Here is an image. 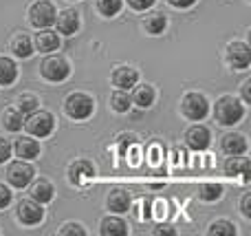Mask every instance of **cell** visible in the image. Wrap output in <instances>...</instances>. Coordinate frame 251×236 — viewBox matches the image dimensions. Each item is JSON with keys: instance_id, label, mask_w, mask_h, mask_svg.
Returning a JSON list of instances; mask_svg holds the SVG:
<instances>
[{"instance_id": "cell-1", "label": "cell", "mask_w": 251, "mask_h": 236, "mask_svg": "<svg viewBox=\"0 0 251 236\" xmlns=\"http://www.w3.org/2000/svg\"><path fill=\"white\" fill-rule=\"evenodd\" d=\"M214 115H216V119L221 124H225V126H234V124H238L240 119H243L245 108L236 97L225 95L216 102V110H214Z\"/></svg>"}, {"instance_id": "cell-2", "label": "cell", "mask_w": 251, "mask_h": 236, "mask_svg": "<svg viewBox=\"0 0 251 236\" xmlns=\"http://www.w3.org/2000/svg\"><path fill=\"white\" fill-rule=\"evenodd\" d=\"M93 106H95V102H93V97H88L86 93H73V95L66 97V113H69V117L73 119H86L93 115Z\"/></svg>"}, {"instance_id": "cell-3", "label": "cell", "mask_w": 251, "mask_h": 236, "mask_svg": "<svg viewBox=\"0 0 251 236\" xmlns=\"http://www.w3.org/2000/svg\"><path fill=\"white\" fill-rule=\"evenodd\" d=\"M25 124H26V131L35 137H49L53 132V128H55V119L47 110H33L26 117Z\"/></svg>"}, {"instance_id": "cell-4", "label": "cell", "mask_w": 251, "mask_h": 236, "mask_svg": "<svg viewBox=\"0 0 251 236\" xmlns=\"http://www.w3.org/2000/svg\"><path fill=\"white\" fill-rule=\"evenodd\" d=\"M55 20H57L55 7H53L51 2H47V0H40V2H35L33 7H31V22H33V26H38V29H47V26H51Z\"/></svg>"}, {"instance_id": "cell-5", "label": "cell", "mask_w": 251, "mask_h": 236, "mask_svg": "<svg viewBox=\"0 0 251 236\" xmlns=\"http://www.w3.org/2000/svg\"><path fill=\"white\" fill-rule=\"evenodd\" d=\"M183 113L190 119H194V122H201V119L209 113V104H207V100H205V95H201V93H190V95H185V100H183Z\"/></svg>"}, {"instance_id": "cell-6", "label": "cell", "mask_w": 251, "mask_h": 236, "mask_svg": "<svg viewBox=\"0 0 251 236\" xmlns=\"http://www.w3.org/2000/svg\"><path fill=\"white\" fill-rule=\"evenodd\" d=\"M69 73L71 69L66 64V60H62V57H47L42 62V75L49 82H62V79L69 78Z\"/></svg>"}, {"instance_id": "cell-7", "label": "cell", "mask_w": 251, "mask_h": 236, "mask_svg": "<svg viewBox=\"0 0 251 236\" xmlns=\"http://www.w3.org/2000/svg\"><path fill=\"white\" fill-rule=\"evenodd\" d=\"M7 179L11 181V185H16V188H25V185H29L31 179H33V168H31L29 163L16 161L9 166Z\"/></svg>"}, {"instance_id": "cell-8", "label": "cell", "mask_w": 251, "mask_h": 236, "mask_svg": "<svg viewBox=\"0 0 251 236\" xmlns=\"http://www.w3.org/2000/svg\"><path fill=\"white\" fill-rule=\"evenodd\" d=\"M227 60L234 69H247L251 62V51L245 42H231L227 47Z\"/></svg>"}, {"instance_id": "cell-9", "label": "cell", "mask_w": 251, "mask_h": 236, "mask_svg": "<svg viewBox=\"0 0 251 236\" xmlns=\"http://www.w3.org/2000/svg\"><path fill=\"white\" fill-rule=\"evenodd\" d=\"M44 216V210L35 201H20L18 203V219L25 225H35L40 223Z\"/></svg>"}, {"instance_id": "cell-10", "label": "cell", "mask_w": 251, "mask_h": 236, "mask_svg": "<svg viewBox=\"0 0 251 236\" xmlns=\"http://www.w3.org/2000/svg\"><path fill=\"white\" fill-rule=\"evenodd\" d=\"M185 141L192 150H205L209 146V131L205 126H192L185 135Z\"/></svg>"}, {"instance_id": "cell-11", "label": "cell", "mask_w": 251, "mask_h": 236, "mask_svg": "<svg viewBox=\"0 0 251 236\" xmlns=\"http://www.w3.org/2000/svg\"><path fill=\"white\" fill-rule=\"evenodd\" d=\"M137 79H139V73L134 69H130V66H122V69H117L115 71V75H113L115 86H119L122 91L132 88L134 84H137Z\"/></svg>"}, {"instance_id": "cell-12", "label": "cell", "mask_w": 251, "mask_h": 236, "mask_svg": "<svg viewBox=\"0 0 251 236\" xmlns=\"http://www.w3.org/2000/svg\"><path fill=\"white\" fill-rule=\"evenodd\" d=\"M13 150H16L18 157L22 159H35L40 155V146L35 139H29V137H22V139L16 141V146H13Z\"/></svg>"}, {"instance_id": "cell-13", "label": "cell", "mask_w": 251, "mask_h": 236, "mask_svg": "<svg viewBox=\"0 0 251 236\" xmlns=\"http://www.w3.org/2000/svg\"><path fill=\"white\" fill-rule=\"evenodd\" d=\"M57 29H60V33L64 35H73L75 31L79 29V13L77 11H64L60 16V20H57Z\"/></svg>"}, {"instance_id": "cell-14", "label": "cell", "mask_w": 251, "mask_h": 236, "mask_svg": "<svg viewBox=\"0 0 251 236\" xmlns=\"http://www.w3.org/2000/svg\"><path fill=\"white\" fill-rule=\"evenodd\" d=\"M223 150H225L227 155H231V157L243 155L245 150H247V139H245L243 135H225L223 137Z\"/></svg>"}, {"instance_id": "cell-15", "label": "cell", "mask_w": 251, "mask_h": 236, "mask_svg": "<svg viewBox=\"0 0 251 236\" xmlns=\"http://www.w3.org/2000/svg\"><path fill=\"white\" fill-rule=\"evenodd\" d=\"M69 175H71V181H73V184H84L86 179H91V177L95 175V168H93L88 161H77L71 166Z\"/></svg>"}, {"instance_id": "cell-16", "label": "cell", "mask_w": 251, "mask_h": 236, "mask_svg": "<svg viewBox=\"0 0 251 236\" xmlns=\"http://www.w3.org/2000/svg\"><path fill=\"white\" fill-rule=\"evenodd\" d=\"M225 172L229 177H234V175H243V179L245 181H249V177H251V168H249V159H229V161L225 163Z\"/></svg>"}, {"instance_id": "cell-17", "label": "cell", "mask_w": 251, "mask_h": 236, "mask_svg": "<svg viewBox=\"0 0 251 236\" xmlns=\"http://www.w3.org/2000/svg\"><path fill=\"white\" fill-rule=\"evenodd\" d=\"M18 78V69L9 57H0V86H11Z\"/></svg>"}, {"instance_id": "cell-18", "label": "cell", "mask_w": 251, "mask_h": 236, "mask_svg": "<svg viewBox=\"0 0 251 236\" xmlns=\"http://www.w3.org/2000/svg\"><path fill=\"white\" fill-rule=\"evenodd\" d=\"M101 234L104 236H126L128 228L122 219H104L101 221Z\"/></svg>"}, {"instance_id": "cell-19", "label": "cell", "mask_w": 251, "mask_h": 236, "mask_svg": "<svg viewBox=\"0 0 251 236\" xmlns=\"http://www.w3.org/2000/svg\"><path fill=\"white\" fill-rule=\"evenodd\" d=\"M108 208L113 212H128V208H130L128 192H124V190H115V192L108 197Z\"/></svg>"}, {"instance_id": "cell-20", "label": "cell", "mask_w": 251, "mask_h": 236, "mask_svg": "<svg viewBox=\"0 0 251 236\" xmlns=\"http://www.w3.org/2000/svg\"><path fill=\"white\" fill-rule=\"evenodd\" d=\"M152 102H154V88H152V86L143 84V86L134 88V104H137V106L148 108V106H152Z\"/></svg>"}, {"instance_id": "cell-21", "label": "cell", "mask_w": 251, "mask_h": 236, "mask_svg": "<svg viewBox=\"0 0 251 236\" xmlns=\"http://www.w3.org/2000/svg\"><path fill=\"white\" fill-rule=\"evenodd\" d=\"M60 47V38L53 31H42L38 33V49L40 51H55Z\"/></svg>"}, {"instance_id": "cell-22", "label": "cell", "mask_w": 251, "mask_h": 236, "mask_svg": "<svg viewBox=\"0 0 251 236\" xmlns=\"http://www.w3.org/2000/svg\"><path fill=\"white\" fill-rule=\"evenodd\" d=\"M31 194H33L35 201L47 203V201H51V199H53V185L49 184V181H44V179H42V181H38V184L33 185Z\"/></svg>"}, {"instance_id": "cell-23", "label": "cell", "mask_w": 251, "mask_h": 236, "mask_svg": "<svg viewBox=\"0 0 251 236\" xmlns=\"http://www.w3.org/2000/svg\"><path fill=\"white\" fill-rule=\"evenodd\" d=\"M143 26H146V31L152 35L161 33V31L165 29V16L163 13H152V16H148L146 20H143Z\"/></svg>"}, {"instance_id": "cell-24", "label": "cell", "mask_w": 251, "mask_h": 236, "mask_svg": "<svg viewBox=\"0 0 251 236\" xmlns=\"http://www.w3.org/2000/svg\"><path fill=\"white\" fill-rule=\"evenodd\" d=\"M13 53H16L18 57H29L31 53H33L31 40L26 38V35H18V38L13 40Z\"/></svg>"}, {"instance_id": "cell-25", "label": "cell", "mask_w": 251, "mask_h": 236, "mask_svg": "<svg viewBox=\"0 0 251 236\" xmlns=\"http://www.w3.org/2000/svg\"><path fill=\"white\" fill-rule=\"evenodd\" d=\"M221 194H223V188L218 184H203L199 190V197L203 201H216V199H221Z\"/></svg>"}, {"instance_id": "cell-26", "label": "cell", "mask_w": 251, "mask_h": 236, "mask_svg": "<svg viewBox=\"0 0 251 236\" xmlns=\"http://www.w3.org/2000/svg\"><path fill=\"white\" fill-rule=\"evenodd\" d=\"M22 122H25V119H22V113H18V110H7V113H4V117H2V124H4V126H7L11 132L20 131V128H22Z\"/></svg>"}, {"instance_id": "cell-27", "label": "cell", "mask_w": 251, "mask_h": 236, "mask_svg": "<svg viewBox=\"0 0 251 236\" xmlns=\"http://www.w3.org/2000/svg\"><path fill=\"white\" fill-rule=\"evenodd\" d=\"M110 104H113V108L117 110V113H126V110L130 108V97L126 95L124 91L113 93V95H110Z\"/></svg>"}, {"instance_id": "cell-28", "label": "cell", "mask_w": 251, "mask_h": 236, "mask_svg": "<svg viewBox=\"0 0 251 236\" xmlns=\"http://www.w3.org/2000/svg\"><path fill=\"white\" fill-rule=\"evenodd\" d=\"M97 7L104 16H115L122 11V0H97Z\"/></svg>"}, {"instance_id": "cell-29", "label": "cell", "mask_w": 251, "mask_h": 236, "mask_svg": "<svg viewBox=\"0 0 251 236\" xmlns=\"http://www.w3.org/2000/svg\"><path fill=\"white\" fill-rule=\"evenodd\" d=\"M209 234H225V236H234L236 228L229 221H216V223L209 225Z\"/></svg>"}, {"instance_id": "cell-30", "label": "cell", "mask_w": 251, "mask_h": 236, "mask_svg": "<svg viewBox=\"0 0 251 236\" xmlns=\"http://www.w3.org/2000/svg\"><path fill=\"white\" fill-rule=\"evenodd\" d=\"M18 106H20V113L22 115H25V113H33L35 106H38V100H35L33 95H25V97H20V100H18Z\"/></svg>"}, {"instance_id": "cell-31", "label": "cell", "mask_w": 251, "mask_h": 236, "mask_svg": "<svg viewBox=\"0 0 251 236\" xmlns=\"http://www.w3.org/2000/svg\"><path fill=\"white\" fill-rule=\"evenodd\" d=\"M128 4L132 9H137V11H146V9H150L154 4V0H128Z\"/></svg>"}, {"instance_id": "cell-32", "label": "cell", "mask_w": 251, "mask_h": 236, "mask_svg": "<svg viewBox=\"0 0 251 236\" xmlns=\"http://www.w3.org/2000/svg\"><path fill=\"white\" fill-rule=\"evenodd\" d=\"M62 234H64V236H71V234L84 236L86 232H84V230H82V225H77V223H69V225H64V230H62Z\"/></svg>"}, {"instance_id": "cell-33", "label": "cell", "mask_w": 251, "mask_h": 236, "mask_svg": "<svg viewBox=\"0 0 251 236\" xmlns=\"http://www.w3.org/2000/svg\"><path fill=\"white\" fill-rule=\"evenodd\" d=\"M9 155H11V146H9L7 139H2V137H0V163L7 161Z\"/></svg>"}, {"instance_id": "cell-34", "label": "cell", "mask_w": 251, "mask_h": 236, "mask_svg": "<svg viewBox=\"0 0 251 236\" xmlns=\"http://www.w3.org/2000/svg\"><path fill=\"white\" fill-rule=\"evenodd\" d=\"M11 203V192L4 185H0V208H7Z\"/></svg>"}, {"instance_id": "cell-35", "label": "cell", "mask_w": 251, "mask_h": 236, "mask_svg": "<svg viewBox=\"0 0 251 236\" xmlns=\"http://www.w3.org/2000/svg\"><path fill=\"white\" fill-rule=\"evenodd\" d=\"M243 214L247 216H251V194H245V199H243Z\"/></svg>"}, {"instance_id": "cell-36", "label": "cell", "mask_w": 251, "mask_h": 236, "mask_svg": "<svg viewBox=\"0 0 251 236\" xmlns=\"http://www.w3.org/2000/svg\"><path fill=\"white\" fill-rule=\"evenodd\" d=\"M196 0H170V4H174V7H181V9H185V7H192Z\"/></svg>"}, {"instance_id": "cell-37", "label": "cell", "mask_w": 251, "mask_h": 236, "mask_svg": "<svg viewBox=\"0 0 251 236\" xmlns=\"http://www.w3.org/2000/svg\"><path fill=\"white\" fill-rule=\"evenodd\" d=\"M243 97H245V102H251V79H247L243 84Z\"/></svg>"}, {"instance_id": "cell-38", "label": "cell", "mask_w": 251, "mask_h": 236, "mask_svg": "<svg viewBox=\"0 0 251 236\" xmlns=\"http://www.w3.org/2000/svg\"><path fill=\"white\" fill-rule=\"evenodd\" d=\"M143 216H146V219H150V216H152V212H150V203H143Z\"/></svg>"}]
</instances>
